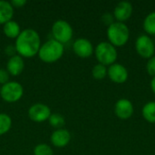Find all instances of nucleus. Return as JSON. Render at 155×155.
<instances>
[{
    "mask_svg": "<svg viewBox=\"0 0 155 155\" xmlns=\"http://www.w3.org/2000/svg\"><path fill=\"white\" fill-rule=\"evenodd\" d=\"M10 3H11L12 6L15 9V8H22V7H24L26 5L27 2H26V0H12Z\"/></svg>",
    "mask_w": 155,
    "mask_h": 155,
    "instance_id": "nucleus-25",
    "label": "nucleus"
},
{
    "mask_svg": "<svg viewBox=\"0 0 155 155\" xmlns=\"http://www.w3.org/2000/svg\"><path fill=\"white\" fill-rule=\"evenodd\" d=\"M71 133L64 128L56 129L53 132V134L50 136V142L51 143L57 148H64L69 144L71 142Z\"/></svg>",
    "mask_w": 155,
    "mask_h": 155,
    "instance_id": "nucleus-13",
    "label": "nucleus"
},
{
    "mask_svg": "<svg viewBox=\"0 0 155 155\" xmlns=\"http://www.w3.org/2000/svg\"><path fill=\"white\" fill-rule=\"evenodd\" d=\"M143 30L148 35H155V11L149 13L143 23Z\"/></svg>",
    "mask_w": 155,
    "mask_h": 155,
    "instance_id": "nucleus-18",
    "label": "nucleus"
},
{
    "mask_svg": "<svg viewBox=\"0 0 155 155\" xmlns=\"http://www.w3.org/2000/svg\"><path fill=\"white\" fill-rule=\"evenodd\" d=\"M34 155H54V151L52 147L46 143H39L35 146Z\"/></svg>",
    "mask_w": 155,
    "mask_h": 155,
    "instance_id": "nucleus-22",
    "label": "nucleus"
},
{
    "mask_svg": "<svg viewBox=\"0 0 155 155\" xmlns=\"http://www.w3.org/2000/svg\"><path fill=\"white\" fill-rule=\"evenodd\" d=\"M21 32H22V29L19 24L15 20H11L5 23V25H3V33L7 38L15 40Z\"/></svg>",
    "mask_w": 155,
    "mask_h": 155,
    "instance_id": "nucleus-16",
    "label": "nucleus"
},
{
    "mask_svg": "<svg viewBox=\"0 0 155 155\" xmlns=\"http://www.w3.org/2000/svg\"><path fill=\"white\" fill-rule=\"evenodd\" d=\"M142 115L149 124H155V101H150L143 105Z\"/></svg>",
    "mask_w": 155,
    "mask_h": 155,
    "instance_id": "nucleus-17",
    "label": "nucleus"
},
{
    "mask_svg": "<svg viewBox=\"0 0 155 155\" xmlns=\"http://www.w3.org/2000/svg\"><path fill=\"white\" fill-rule=\"evenodd\" d=\"M64 54V45L52 38L41 45L37 55L42 62L52 64L60 60Z\"/></svg>",
    "mask_w": 155,
    "mask_h": 155,
    "instance_id": "nucleus-2",
    "label": "nucleus"
},
{
    "mask_svg": "<svg viewBox=\"0 0 155 155\" xmlns=\"http://www.w3.org/2000/svg\"><path fill=\"white\" fill-rule=\"evenodd\" d=\"M94 56L98 62L105 66H110L116 63L118 57V52L115 46L110 44L108 41L100 42L94 47Z\"/></svg>",
    "mask_w": 155,
    "mask_h": 155,
    "instance_id": "nucleus-4",
    "label": "nucleus"
},
{
    "mask_svg": "<svg viewBox=\"0 0 155 155\" xmlns=\"http://www.w3.org/2000/svg\"><path fill=\"white\" fill-rule=\"evenodd\" d=\"M12 127V119L9 114L0 113V135L7 134Z\"/></svg>",
    "mask_w": 155,
    "mask_h": 155,
    "instance_id": "nucleus-19",
    "label": "nucleus"
},
{
    "mask_svg": "<svg viewBox=\"0 0 155 155\" xmlns=\"http://www.w3.org/2000/svg\"><path fill=\"white\" fill-rule=\"evenodd\" d=\"M0 88H1V86H0Z\"/></svg>",
    "mask_w": 155,
    "mask_h": 155,
    "instance_id": "nucleus-29",
    "label": "nucleus"
},
{
    "mask_svg": "<svg viewBox=\"0 0 155 155\" xmlns=\"http://www.w3.org/2000/svg\"><path fill=\"white\" fill-rule=\"evenodd\" d=\"M107 76L113 83L121 84L127 82L129 78V73L124 64L114 63L107 67Z\"/></svg>",
    "mask_w": 155,
    "mask_h": 155,
    "instance_id": "nucleus-9",
    "label": "nucleus"
},
{
    "mask_svg": "<svg viewBox=\"0 0 155 155\" xmlns=\"http://www.w3.org/2000/svg\"><path fill=\"white\" fill-rule=\"evenodd\" d=\"M92 75L95 80H104L107 76V66L101 64H96L92 69Z\"/></svg>",
    "mask_w": 155,
    "mask_h": 155,
    "instance_id": "nucleus-20",
    "label": "nucleus"
},
{
    "mask_svg": "<svg viewBox=\"0 0 155 155\" xmlns=\"http://www.w3.org/2000/svg\"><path fill=\"white\" fill-rule=\"evenodd\" d=\"M25 68V61L24 58L18 54H15L10 57L6 63V71L12 76H18L20 75Z\"/></svg>",
    "mask_w": 155,
    "mask_h": 155,
    "instance_id": "nucleus-14",
    "label": "nucleus"
},
{
    "mask_svg": "<svg viewBox=\"0 0 155 155\" xmlns=\"http://www.w3.org/2000/svg\"><path fill=\"white\" fill-rule=\"evenodd\" d=\"M51 114L52 113L50 107L42 103L35 104L28 109V117L35 123H43L48 121Z\"/></svg>",
    "mask_w": 155,
    "mask_h": 155,
    "instance_id": "nucleus-8",
    "label": "nucleus"
},
{
    "mask_svg": "<svg viewBox=\"0 0 155 155\" xmlns=\"http://www.w3.org/2000/svg\"><path fill=\"white\" fill-rule=\"evenodd\" d=\"M134 113V106L133 103L127 98H121L116 101L114 104V114L117 118L121 120L130 119Z\"/></svg>",
    "mask_w": 155,
    "mask_h": 155,
    "instance_id": "nucleus-10",
    "label": "nucleus"
},
{
    "mask_svg": "<svg viewBox=\"0 0 155 155\" xmlns=\"http://www.w3.org/2000/svg\"><path fill=\"white\" fill-rule=\"evenodd\" d=\"M106 35L110 44L116 48L122 47L124 46L130 39V29L125 23L114 21L107 27Z\"/></svg>",
    "mask_w": 155,
    "mask_h": 155,
    "instance_id": "nucleus-3",
    "label": "nucleus"
},
{
    "mask_svg": "<svg viewBox=\"0 0 155 155\" xmlns=\"http://www.w3.org/2000/svg\"><path fill=\"white\" fill-rule=\"evenodd\" d=\"M146 72L152 77L155 76V55L147 60L146 63Z\"/></svg>",
    "mask_w": 155,
    "mask_h": 155,
    "instance_id": "nucleus-23",
    "label": "nucleus"
},
{
    "mask_svg": "<svg viewBox=\"0 0 155 155\" xmlns=\"http://www.w3.org/2000/svg\"><path fill=\"white\" fill-rule=\"evenodd\" d=\"M24 95L23 85L15 81H9L0 88V96L3 101L8 104L18 102Z\"/></svg>",
    "mask_w": 155,
    "mask_h": 155,
    "instance_id": "nucleus-6",
    "label": "nucleus"
},
{
    "mask_svg": "<svg viewBox=\"0 0 155 155\" xmlns=\"http://www.w3.org/2000/svg\"><path fill=\"white\" fill-rule=\"evenodd\" d=\"M150 85H151V89H152L153 93L155 94V76L152 78L151 83H150Z\"/></svg>",
    "mask_w": 155,
    "mask_h": 155,
    "instance_id": "nucleus-28",
    "label": "nucleus"
},
{
    "mask_svg": "<svg viewBox=\"0 0 155 155\" xmlns=\"http://www.w3.org/2000/svg\"><path fill=\"white\" fill-rule=\"evenodd\" d=\"M15 9L10 2L5 0H0V25H5V23L13 20Z\"/></svg>",
    "mask_w": 155,
    "mask_h": 155,
    "instance_id": "nucleus-15",
    "label": "nucleus"
},
{
    "mask_svg": "<svg viewBox=\"0 0 155 155\" xmlns=\"http://www.w3.org/2000/svg\"><path fill=\"white\" fill-rule=\"evenodd\" d=\"M9 77H10V74H8L6 69L0 68V85L1 86L9 82Z\"/></svg>",
    "mask_w": 155,
    "mask_h": 155,
    "instance_id": "nucleus-24",
    "label": "nucleus"
},
{
    "mask_svg": "<svg viewBox=\"0 0 155 155\" xmlns=\"http://www.w3.org/2000/svg\"><path fill=\"white\" fill-rule=\"evenodd\" d=\"M134 12L133 5L128 1H121L117 3L114 9V18L116 22L125 23L127 20L130 19Z\"/></svg>",
    "mask_w": 155,
    "mask_h": 155,
    "instance_id": "nucleus-12",
    "label": "nucleus"
},
{
    "mask_svg": "<svg viewBox=\"0 0 155 155\" xmlns=\"http://www.w3.org/2000/svg\"><path fill=\"white\" fill-rule=\"evenodd\" d=\"M41 45L39 34L33 28H25L15 39L14 45L18 55L23 58H32L37 55Z\"/></svg>",
    "mask_w": 155,
    "mask_h": 155,
    "instance_id": "nucleus-1",
    "label": "nucleus"
},
{
    "mask_svg": "<svg viewBox=\"0 0 155 155\" xmlns=\"http://www.w3.org/2000/svg\"><path fill=\"white\" fill-rule=\"evenodd\" d=\"M52 35L53 39L61 43L62 45H65L69 43L74 35V29L72 25L64 19L56 20L52 25Z\"/></svg>",
    "mask_w": 155,
    "mask_h": 155,
    "instance_id": "nucleus-5",
    "label": "nucleus"
},
{
    "mask_svg": "<svg viewBox=\"0 0 155 155\" xmlns=\"http://www.w3.org/2000/svg\"><path fill=\"white\" fill-rule=\"evenodd\" d=\"M73 51L80 58H89L94 54V47L86 38H77L73 43Z\"/></svg>",
    "mask_w": 155,
    "mask_h": 155,
    "instance_id": "nucleus-11",
    "label": "nucleus"
},
{
    "mask_svg": "<svg viewBox=\"0 0 155 155\" xmlns=\"http://www.w3.org/2000/svg\"><path fill=\"white\" fill-rule=\"evenodd\" d=\"M135 50L137 54L144 59H150L155 55V43L153 39L144 34V35H140L135 41L134 44Z\"/></svg>",
    "mask_w": 155,
    "mask_h": 155,
    "instance_id": "nucleus-7",
    "label": "nucleus"
},
{
    "mask_svg": "<svg viewBox=\"0 0 155 155\" xmlns=\"http://www.w3.org/2000/svg\"><path fill=\"white\" fill-rule=\"evenodd\" d=\"M48 123L52 127H54L55 129H61V128H63V126L65 124V119L62 114L55 113V114H52L50 115V117L48 119Z\"/></svg>",
    "mask_w": 155,
    "mask_h": 155,
    "instance_id": "nucleus-21",
    "label": "nucleus"
},
{
    "mask_svg": "<svg viewBox=\"0 0 155 155\" xmlns=\"http://www.w3.org/2000/svg\"><path fill=\"white\" fill-rule=\"evenodd\" d=\"M5 54L6 55H8L9 58L12 57V56H14V55H15V54H16V50H15V45H7V46L5 48Z\"/></svg>",
    "mask_w": 155,
    "mask_h": 155,
    "instance_id": "nucleus-26",
    "label": "nucleus"
},
{
    "mask_svg": "<svg viewBox=\"0 0 155 155\" xmlns=\"http://www.w3.org/2000/svg\"><path fill=\"white\" fill-rule=\"evenodd\" d=\"M114 15H112L111 14H109V13H106V14H104V15H103V17H102V20H103V22L104 23V24H106V25H108V26L111 25V24H113L114 21V17H113Z\"/></svg>",
    "mask_w": 155,
    "mask_h": 155,
    "instance_id": "nucleus-27",
    "label": "nucleus"
}]
</instances>
